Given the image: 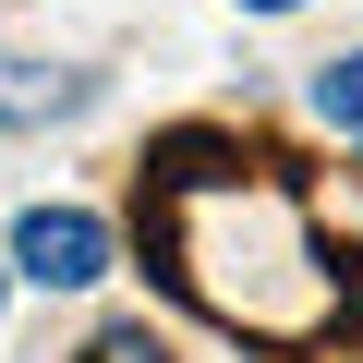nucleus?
<instances>
[{
	"instance_id": "1",
	"label": "nucleus",
	"mask_w": 363,
	"mask_h": 363,
	"mask_svg": "<svg viewBox=\"0 0 363 363\" xmlns=\"http://www.w3.org/2000/svg\"><path fill=\"white\" fill-rule=\"evenodd\" d=\"M133 230L182 303L267 363H315L363 327V255L315 218L303 169L242 133H169L133 182Z\"/></svg>"
},
{
	"instance_id": "2",
	"label": "nucleus",
	"mask_w": 363,
	"mask_h": 363,
	"mask_svg": "<svg viewBox=\"0 0 363 363\" xmlns=\"http://www.w3.org/2000/svg\"><path fill=\"white\" fill-rule=\"evenodd\" d=\"M13 267H25L37 291H97V279H109V218H85V206H25V218H13Z\"/></svg>"
},
{
	"instance_id": "3",
	"label": "nucleus",
	"mask_w": 363,
	"mask_h": 363,
	"mask_svg": "<svg viewBox=\"0 0 363 363\" xmlns=\"http://www.w3.org/2000/svg\"><path fill=\"white\" fill-rule=\"evenodd\" d=\"M85 85L73 73H37V61H0V121H49V109H73Z\"/></svg>"
},
{
	"instance_id": "4",
	"label": "nucleus",
	"mask_w": 363,
	"mask_h": 363,
	"mask_svg": "<svg viewBox=\"0 0 363 363\" xmlns=\"http://www.w3.org/2000/svg\"><path fill=\"white\" fill-rule=\"evenodd\" d=\"M315 121H327V133H351V145H363V49H351V61H327V73H315Z\"/></svg>"
},
{
	"instance_id": "5",
	"label": "nucleus",
	"mask_w": 363,
	"mask_h": 363,
	"mask_svg": "<svg viewBox=\"0 0 363 363\" xmlns=\"http://www.w3.org/2000/svg\"><path fill=\"white\" fill-rule=\"evenodd\" d=\"M73 363H169V339H157V327H97Z\"/></svg>"
},
{
	"instance_id": "6",
	"label": "nucleus",
	"mask_w": 363,
	"mask_h": 363,
	"mask_svg": "<svg viewBox=\"0 0 363 363\" xmlns=\"http://www.w3.org/2000/svg\"><path fill=\"white\" fill-rule=\"evenodd\" d=\"M242 13H303V0H242Z\"/></svg>"
}]
</instances>
